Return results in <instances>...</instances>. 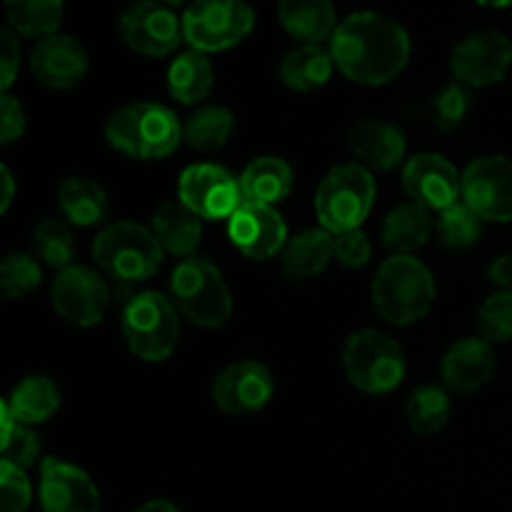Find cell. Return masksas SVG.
<instances>
[{
    "label": "cell",
    "mask_w": 512,
    "mask_h": 512,
    "mask_svg": "<svg viewBox=\"0 0 512 512\" xmlns=\"http://www.w3.org/2000/svg\"><path fill=\"white\" fill-rule=\"evenodd\" d=\"M453 405L445 390L435 385H423L415 390L408 400V420L410 428L418 435H435L448 425Z\"/></svg>",
    "instance_id": "33"
},
{
    "label": "cell",
    "mask_w": 512,
    "mask_h": 512,
    "mask_svg": "<svg viewBox=\"0 0 512 512\" xmlns=\"http://www.w3.org/2000/svg\"><path fill=\"white\" fill-rule=\"evenodd\" d=\"M275 393L270 370L258 360H240L220 370L213 380V400L228 415H250L263 410Z\"/></svg>",
    "instance_id": "17"
},
{
    "label": "cell",
    "mask_w": 512,
    "mask_h": 512,
    "mask_svg": "<svg viewBox=\"0 0 512 512\" xmlns=\"http://www.w3.org/2000/svg\"><path fill=\"white\" fill-rule=\"evenodd\" d=\"M370 255H373V245L360 228L335 235V260L345 268H363Z\"/></svg>",
    "instance_id": "41"
},
{
    "label": "cell",
    "mask_w": 512,
    "mask_h": 512,
    "mask_svg": "<svg viewBox=\"0 0 512 512\" xmlns=\"http://www.w3.org/2000/svg\"><path fill=\"white\" fill-rule=\"evenodd\" d=\"M43 283V270L33 255L13 253L0 265V290L8 300H20L35 293Z\"/></svg>",
    "instance_id": "37"
},
{
    "label": "cell",
    "mask_w": 512,
    "mask_h": 512,
    "mask_svg": "<svg viewBox=\"0 0 512 512\" xmlns=\"http://www.w3.org/2000/svg\"><path fill=\"white\" fill-rule=\"evenodd\" d=\"M375 205V178L360 163L335 165L315 195V215L328 233L358 230Z\"/></svg>",
    "instance_id": "5"
},
{
    "label": "cell",
    "mask_w": 512,
    "mask_h": 512,
    "mask_svg": "<svg viewBox=\"0 0 512 512\" xmlns=\"http://www.w3.org/2000/svg\"><path fill=\"white\" fill-rule=\"evenodd\" d=\"M255 28L248 0H193L183 10V35L200 53H223L243 43Z\"/></svg>",
    "instance_id": "9"
},
{
    "label": "cell",
    "mask_w": 512,
    "mask_h": 512,
    "mask_svg": "<svg viewBox=\"0 0 512 512\" xmlns=\"http://www.w3.org/2000/svg\"><path fill=\"white\" fill-rule=\"evenodd\" d=\"M40 505L43 512H100V493L83 468L45 458L40 463Z\"/></svg>",
    "instance_id": "18"
},
{
    "label": "cell",
    "mask_w": 512,
    "mask_h": 512,
    "mask_svg": "<svg viewBox=\"0 0 512 512\" xmlns=\"http://www.w3.org/2000/svg\"><path fill=\"white\" fill-rule=\"evenodd\" d=\"M438 235L450 250H465L478 243V238L483 235V218L468 203L458 200L440 213Z\"/></svg>",
    "instance_id": "36"
},
{
    "label": "cell",
    "mask_w": 512,
    "mask_h": 512,
    "mask_svg": "<svg viewBox=\"0 0 512 512\" xmlns=\"http://www.w3.org/2000/svg\"><path fill=\"white\" fill-rule=\"evenodd\" d=\"M228 238L245 258L270 260L288 245V228L275 208L243 200L228 220Z\"/></svg>",
    "instance_id": "16"
},
{
    "label": "cell",
    "mask_w": 512,
    "mask_h": 512,
    "mask_svg": "<svg viewBox=\"0 0 512 512\" xmlns=\"http://www.w3.org/2000/svg\"><path fill=\"white\" fill-rule=\"evenodd\" d=\"M53 310L78 328H93L105 318L110 305L108 283L85 265L60 270L53 283Z\"/></svg>",
    "instance_id": "14"
},
{
    "label": "cell",
    "mask_w": 512,
    "mask_h": 512,
    "mask_svg": "<svg viewBox=\"0 0 512 512\" xmlns=\"http://www.w3.org/2000/svg\"><path fill=\"white\" fill-rule=\"evenodd\" d=\"M163 3L165 5H170V8H180V5H185V3H188V0H163Z\"/></svg>",
    "instance_id": "48"
},
{
    "label": "cell",
    "mask_w": 512,
    "mask_h": 512,
    "mask_svg": "<svg viewBox=\"0 0 512 512\" xmlns=\"http://www.w3.org/2000/svg\"><path fill=\"white\" fill-rule=\"evenodd\" d=\"M180 310L165 295L145 290L133 295L123 310V335L135 358L160 363L170 358L180 340Z\"/></svg>",
    "instance_id": "7"
},
{
    "label": "cell",
    "mask_w": 512,
    "mask_h": 512,
    "mask_svg": "<svg viewBox=\"0 0 512 512\" xmlns=\"http://www.w3.org/2000/svg\"><path fill=\"white\" fill-rule=\"evenodd\" d=\"M150 230L155 233L158 243L163 245L165 253L175 258H195V250L200 248L203 240V225L193 210L185 208L183 203H163L155 208L153 225Z\"/></svg>",
    "instance_id": "24"
},
{
    "label": "cell",
    "mask_w": 512,
    "mask_h": 512,
    "mask_svg": "<svg viewBox=\"0 0 512 512\" xmlns=\"http://www.w3.org/2000/svg\"><path fill=\"white\" fill-rule=\"evenodd\" d=\"M235 118L228 108L220 105H205V108L195 110L183 125V140L193 150L200 153H215L228 143L233 135Z\"/></svg>",
    "instance_id": "32"
},
{
    "label": "cell",
    "mask_w": 512,
    "mask_h": 512,
    "mask_svg": "<svg viewBox=\"0 0 512 512\" xmlns=\"http://www.w3.org/2000/svg\"><path fill=\"white\" fill-rule=\"evenodd\" d=\"M403 190L413 203L428 210H440L458 203L463 195V175L440 153H418L405 163Z\"/></svg>",
    "instance_id": "15"
},
{
    "label": "cell",
    "mask_w": 512,
    "mask_h": 512,
    "mask_svg": "<svg viewBox=\"0 0 512 512\" xmlns=\"http://www.w3.org/2000/svg\"><path fill=\"white\" fill-rule=\"evenodd\" d=\"M335 60L330 48L313 43H300L298 48L288 50L280 60V80L295 93H315L333 78Z\"/></svg>",
    "instance_id": "25"
},
{
    "label": "cell",
    "mask_w": 512,
    "mask_h": 512,
    "mask_svg": "<svg viewBox=\"0 0 512 512\" xmlns=\"http://www.w3.org/2000/svg\"><path fill=\"white\" fill-rule=\"evenodd\" d=\"M33 498L23 468L0 463V512H25Z\"/></svg>",
    "instance_id": "40"
},
{
    "label": "cell",
    "mask_w": 512,
    "mask_h": 512,
    "mask_svg": "<svg viewBox=\"0 0 512 512\" xmlns=\"http://www.w3.org/2000/svg\"><path fill=\"white\" fill-rule=\"evenodd\" d=\"M335 68L360 85H385L398 78L410 60V35L398 20L375 10L343 18L330 38Z\"/></svg>",
    "instance_id": "1"
},
{
    "label": "cell",
    "mask_w": 512,
    "mask_h": 512,
    "mask_svg": "<svg viewBox=\"0 0 512 512\" xmlns=\"http://www.w3.org/2000/svg\"><path fill=\"white\" fill-rule=\"evenodd\" d=\"M58 205L73 225H98L108 218V195L95 180L75 175L58 188Z\"/></svg>",
    "instance_id": "30"
},
{
    "label": "cell",
    "mask_w": 512,
    "mask_h": 512,
    "mask_svg": "<svg viewBox=\"0 0 512 512\" xmlns=\"http://www.w3.org/2000/svg\"><path fill=\"white\" fill-rule=\"evenodd\" d=\"M178 198L200 220H230L245 200L240 180L215 163L185 168L178 180Z\"/></svg>",
    "instance_id": "12"
},
{
    "label": "cell",
    "mask_w": 512,
    "mask_h": 512,
    "mask_svg": "<svg viewBox=\"0 0 512 512\" xmlns=\"http://www.w3.org/2000/svg\"><path fill=\"white\" fill-rule=\"evenodd\" d=\"M170 295L175 308L200 328H220L233 313L228 283L210 260H183L170 278Z\"/></svg>",
    "instance_id": "6"
},
{
    "label": "cell",
    "mask_w": 512,
    "mask_h": 512,
    "mask_svg": "<svg viewBox=\"0 0 512 512\" xmlns=\"http://www.w3.org/2000/svg\"><path fill=\"white\" fill-rule=\"evenodd\" d=\"M350 150L363 168L388 173L405 158V133L383 120H358L350 130Z\"/></svg>",
    "instance_id": "21"
},
{
    "label": "cell",
    "mask_w": 512,
    "mask_h": 512,
    "mask_svg": "<svg viewBox=\"0 0 512 512\" xmlns=\"http://www.w3.org/2000/svg\"><path fill=\"white\" fill-rule=\"evenodd\" d=\"M498 360H495L493 343L485 338H465L458 340L453 348L445 353L443 365V380L453 393H475L483 388L490 378L495 375Z\"/></svg>",
    "instance_id": "20"
},
{
    "label": "cell",
    "mask_w": 512,
    "mask_h": 512,
    "mask_svg": "<svg viewBox=\"0 0 512 512\" xmlns=\"http://www.w3.org/2000/svg\"><path fill=\"white\" fill-rule=\"evenodd\" d=\"M435 278L428 265L413 255H390L373 278V305L390 325H413L435 303Z\"/></svg>",
    "instance_id": "2"
},
{
    "label": "cell",
    "mask_w": 512,
    "mask_h": 512,
    "mask_svg": "<svg viewBox=\"0 0 512 512\" xmlns=\"http://www.w3.org/2000/svg\"><path fill=\"white\" fill-rule=\"evenodd\" d=\"M240 190L248 203L270 205L285 200L293 190V168L283 158L263 155L255 158L240 175Z\"/></svg>",
    "instance_id": "26"
},
{
    "label": "cell",
    "mask_w": 512,
    "mask_h": 512,
    "mask_svg": "<svg viewBox=\"0 0 512 512\" xmlns=\"http://www.w3.org/2000/svg\"><path fill=\"white\" fill-rule=\"evenodd\" d=\"M470 108H473V93H470L468 85L463 83H450L440 90L433 98V105H430V115H433L435 128L445 130V133H453L468 118Z\"/></svg>",
    "instance_id": "38"
},
{
    "label": "cell",
    "mask_w": 512,
    "mask_h": 512,
    "mask_svg": "<svg viewBox=\"0 0 512 512\" xmlns=\"http://www.w3.org/2000/svg\"><path fill=\"white\" fill-rule=\"evenodd\" d=\"M135 512H180L175 508L173 503H168V500H148L145 505H140Z\"/></svg>",
    "instance_id": "46"
},
{
    "label": "cell",
    "mask_w": 512,
    "mask_h": 512,
    "mask_svg": "<svg viewBox=\"0 0 512 512\" xmlns=\"http://www.w3.org/2000/svg\"><path fill=\"white\" fill-rule=\"evenodd\" d=\"M65 0H5L10 28L23 38H48L63 23Z\"/></svg>",
    "instance_id": "31"
},
{
    "label": "cell",
    "mask_w": 512,
    "mask_h": 512,
    "mask_svg": "<svg viewBox=\"0 0 512 512\" xmlns=\"http://www.w3.org/2000/svg\"><path fill=\"white\" fill-rule=\"evenodd\" d=\"M105 138L135 160H163L183 140L178 115L160 103H133L115 110L105 123Z\"/></svg>",
    "instance_id": "3"
},
{
    "label": "cell",
    "mask_w": 512,
    "mask_h": 512,
    "mask_svg": "<svg viewBox=\"0 0 512 512\" xmlns=\"http://www.w3.org/2000/svg\"><path fill=\"white\" fill-rule=\"evenodd\" d=\"M430 230H433L430 210L410 200L388 213L383 223V243L393 255H413L428 243Z\"/></svg>",
    "instance_id": "27"
},
{
    "label": "cell",
    "mask_w": 512,
    "mask_h": 512,
    "mask_svg": "<svg viewBox=\"0 0 512 512\" xmlns=\"http://www.w3.org/2000/svg\"><path fill=\"white\" fill-rule=\"evenodd\" d=\"M493 285H498V290H512V255H500L493 260L488 270Z\"/></svg>",
    "instance_id": "44"
},
{
    "label": "cell",
    "mask_w": 512,
    "mask_h": 512,
    "mask_svg": "<svg viewBox=\"0 0 512 512\" xmlns=\"http://www.w3.org/2000/svg\"><path fill=\"white\" fill-rule=\"evenodd\" d=\"M512 68V40L500 30H475L465 35L450 55L455 80L468 88L503 83Z\"/></svg>",
    "instance_id": "11"
},
{
    "label": "cell",
    "mask_w": 512,
    "mask_h": 512,
    "mask_svg": "<svg viewBox=\"0 0 512 512\" xmlns=\"http://www.w3.org/2000/svg\"><path fill=\"white\" fill-rule=\"evenodd\" d=\"M0 418H3V433H0V450H3V460L0 463H10L15 468H30L38 463L40 458V440L28 425L15 423L10 415L8 405H0Z\"/></svg>",
    "instance_id": "35"
},
{
    "label": "cell",
    "mask_w": 512,
    "mask_h": 512,
    "mask_svg": "<svg viewBox=\"0 0 512 512\" xmlns=\"http://www.w3.org/2000/svg\"><path fill=\"white\" fill-rule=\"evenodd\" d=\"M163 245L155 233L133 220H118L93 240V260L118 283H143L163 265Z\"/></svg>",
    "instance_id": "4"
},
{
    "label": "cell",
    "mask_w": 512,
    "mask_h": 512,
    "mask_svg": "<svg viewBox=\"0 0 512 512\" xmlns=\"http://www.w3.org/2000/svg\"><path fill=\"white\" fill-rule=\"evenodd\" d=\"M463 203L490 223H512V158L483 155L463 170Z\"/></svg>",
    "instance_id": "13"
},
{
    "label": "cell",
    "mask_w": 512,
    "mask_h": 512,
    "mask_svg": "<svg viewBox=\"0 0 512 512\" xmlns=\"http://www.w3.org/2000/svg\"><path fill=\"white\" fill-rule=\"evenodd\" d=\"M478 328L488 343L512 340V290H498L478 310Z\"/></svg>",
    "instance_id": "39"
},
{
    "label": "cell",
    "mask_w": 512,
    "mask_h": 512,
    "mask_svg": "<svg viewBox=\"0 0 512 512\" xmlns=\"http://www.w3.org/2000/svg\"><path fill=\"white\" fill-rule=\"evenodd\" d=\"M343 370L363 393H393L405 378V353L390 335L365 328L345 340Z\"/></svg>",
    "instance_id": "8"
},
{
    "label": "cell",
    "mask_w": 512,
    "mask_h": 512,
    "mask_svg": "<svg viewBox=\"0 0 512 512\" xmlns=\"http://www.w3.org/2000/svg\"><path fill=\"white\" fill-rule=\"evenodd\" d=\"M20 35L13 28H3L0 33V88L8 93L15 83V75L20 70Z\"/></svg>",
    "instance_id": "43"
},
{
    "label": "cell",
    "mask_w": 512,
    "mask_h": 512,
    "mask_svg": "<svg viewBox=\"0 0 512 512\" xmlns=\"http://www.w3.org/2000/svg\"><path fill=\"white\" fill-rule=\"evenodd\" d=\"M118 30L125 45L145 58H165L175 53L183 35V18H178L163 0H135L120 13Z\"/></svg>",
    "instance_id": "10"
},
{
    "label": "cell",
    "mask_w": 512,
    "mask_h": 512,
    "mask_svg": "<svg viewBox=\"0 0 512 512\" xmlns=\"http://www.w3.org/2000/svg\"><path fill=\"white\" fill-rule=\"evenodd\" d=\"M25 108L20 105L18 98L10 93H3L0 98V143L13 145L15 140L23 138L25 133Z\"/></svg>",
    "instance_id": "42"
},
{
    "label": "cell",
    "mask_w": 512,
    "mask_h": 512,
    "mask_svg": "<svg viewBox=\"0 0 512 512\" xmlns=\"http://www.w3.org/2000/svg\"><path fill=\"white\" fill-rule=\"evenodd\" d=\"M33 248L45 265L65 270L73 265L75 238L63 220H43L33 230Z\"/></svg>",
    "instance_id": "34"
},
{
    "label": "cell",
    "mask_w": 512,
    "mask_h": 512,
    "mask_svg": "<svg viewBox=\"0 0 512 512\" xmlns=\"http://www.w3.org/2000/svg\"><path fill=\"white\" fill-rule=\"evenodd\" d=\"M478 5H485V8H508L512 0H475Z\"/></svg>",
    "instance_id": "47"
},
{
    "label": "cell",
    "mask_w": 512,
    "mask_h": 512,
    "mask_svg": "<svg viewBox=\"0 0 512 512\" xmlns=\"http://www.w3.org/2000/svg\"><path fill=\"white\" fill-rule=\"evenodd\" d=\"M278 20L298 43L320 45L338 28L333 0H278Z\"/></svg>",
    "instance_id": "22"
},
{
    "label": "cell",
    "mask_w": 512,
    "mask_h": 512,
    "mask_svg": "<svg viewBox=\"0 0 512 512\" xmlns=\"http://www.w3.org/2000/svg\"><path fill=\"white\" fill-rule=\"evenodd\" d=\"M5 405H8L15 423L38 425L53 418L55 410L60 408V390L45 375H30L23 383L15 385Z\"/></svg>",
    "instance_id": "29"
},
{
    "label": "cell",
    "mask_w": 512,
    "mask_h": 512,
    "mask_svg": "<svg viewBox=\"0 0 512 512\" xmlns=\"http://www.w3.org/2000/svg\"><path fill=\"white\" fill-rule=\"evenodd\" d=\"M335 258V235L325 228H308L288 240L280 253V268L290 280H308L323 273Z\"/></svg>",
    "instance_id": "23"
},
{
    "label": "cell",
    "mask_w": 512,
    "mask_h": 512,
    "mask_svg": "<svg viewBox=\"0 0 512 512\" xmlns=\"http://www.w3.org/2000/svg\"><path fill=\"white\" fill-rule=\"evenodd\" d=\"M213 83V63L200 50H183L168 68L170 95L183 105L203 103L213 90Z\"/></svg>",
    "instance_id": "28"
},
{
    "label": "cell",
    "mask_w": 512,
    "mask_h": 512,
    "mask_svg": "<svg viewBox=\"0 0 512 512\" xmlns=\"http://www.w3.org/2000/svg\"><path fill=\"white\" fill-rule=\"evenodd\" d=\"M0 183H3V198H0V213H8L10 203H13V198H15V178H13V173H10L8 165H3V168H0Z\"/></svg>",
    "instance_id": "45"
},
{
    "label": "cell",
    "mask_w": 512,
    "mask_h": 512,
    "mask_svg": "<svg viewBox=\"0 0 512 512\" xmlns=\"http://www.w3.org/2000/svg\"><path fill=\"white\" fill-rule=\"evenodd\" d=\"M90 68L88 50L70 35H48L40 40L30 55V70L50 90L78 88Z\"/></svg>",
    "instance_id": "19"
}]
</instances>
